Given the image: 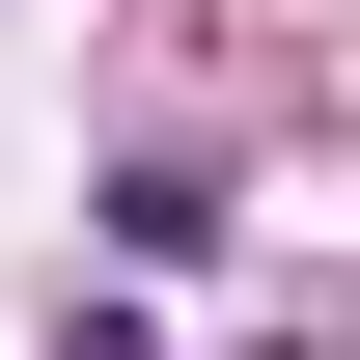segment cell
Here are the masks:
<instances>
[{"mask_svg": "<svg viewBox=\"0 0 360 360\" xmlns=\"http://www.w3.org/2000/svg\"><path fill=\"white\" fill-rule=\"evenodd\" d=\"M56 360H167V333H56Z\"/></svg>", "mask_w": 360, "mask_h": 360, "instance_id": "1", "label": "cell"}]
</instances>
